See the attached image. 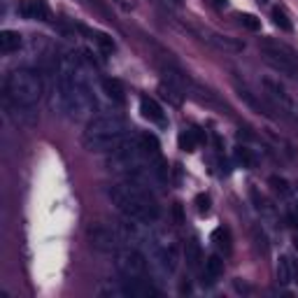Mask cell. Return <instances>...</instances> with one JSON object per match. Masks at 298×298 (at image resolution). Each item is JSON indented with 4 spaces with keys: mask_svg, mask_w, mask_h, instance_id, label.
<instances>
[{
    "mask_svg": "<svg viewBox=\"0 0 298 298\" xmlns=\"http://www.w3.org/2000/svg\"><path fill=\"white\" fill-rule=\"evenodd\" d=\"M110 201L116 205V210L124 214L126 219L138 221V224H154L161 217V207L156 198L138 182H126L110 186Z\"/></svg>",
    "mask_w": 298,
    "mask_h": 298,
    "instance_id": "6da1fadb",
    "label": "cell"
},
{
    "mask_svg": "<svg viewBox=\"0 0 298 298\" xmlns=\"http://www.w3.org/2000/svg\"><path fill=\"white\" fill-rule=\"evenodd\" d=\"M126 138V121L116 112L98 115L89 121L87 131L82 135V144L89 152H112L116 144Z\"/></svg>",
    "mask_w": 298,
    "mask_h": 298,
    "instance_id": "7a4b0ae2",
    "label": "cell"
},
{
    "mask_svg": "<svg viewBox=\"0 0 298 298\" xmlns=\"http://www.w3.org/2000/svg\"><path fill=\"white\" fill-rule=\"evenodd\" d=\"M42 96V79L35 70L19 68L5 79V98L14 110H30Z\"/></svg>",
    "mask_w": 298,
    "mask_h": 298,
    "instance_id": "3957f363",
    "label": "cell"
},
{
    "mask_svg": "<svg viewBox=\"0 0 298 298\" xmlns=\"http://www.w3.org/2000/svg\"><path fill=\"white\" fill-rule=\"evenodd\" d=\"M261 54H263V61L268 63L270 68H275L277 72L287 75V77H298V54L294 49H289L287 45L282 42H275V40H261Z\"/></svg>",
    "mask_w": 298,
    "mask_h": 298,
    "instance_id": "277c9868",
    "label": "cell"
},
{
    "mask_svg": "<svg viewBox=\"0 0 298 298\" xmlns=\"http://www.w3.org/2000/svg\"><path fill=\"white\" fill-rule=\"evenodd\" d=\"M142 147H140V138H128L126 135L121 142L116 144L115 149L107 156V165L110 170H116V173H133V170H140V156H142Z\"/></svg>",
    "mask_w": 298,
    "mask_h": 298,
    "instance_id": "5b68a950",
    "label": "cell"
},
{
    "mask_svg": "<svg viewBox=\"0 0 298 298\" xmlns=\"http://www.w3.org/2000/svg\"><path fill=\"white\" fill-rule=\"evenodd\" d=\"M115 266L119 270V275L126 279H147V259L142 256V252H138L135 247L116 250Z\"/></svg>",
    "mask_w": 298,
    "mask_h": 298,
    "instance_id": "8992f818",
    "label": "cell"
},
{
    "mask_svg": "<svg viewBox=\"0 0 298 298\" xmlns=\"http://www.w3.org/2000/svg\"><path fill=\"white\" fill-rule=\"evenodd\" d=\"M89 240L98 252H116L121 245V233L105 224H93L89 226Z\"/></svg>",
    "mask_w": 298,
    "mask_h": 298,
    "instance_id": "52a82bcc",
    "label": "cell"
},
{
    "mask_svg": "<svg viewBox=\"0 0 298 298\" xmlns=\"http://www.w3.org/2000/svg\"><path fill=\"white\" fill-rule=\"evenodd\" d=\"M263 89H266V96L275 103V105L279 107V112H294V115H298L296 112V105H294V100H291V96L287 93V89L282 87L279 82H275V79L266 77L263 82Z\"/></svg>",
    "mask_w": 298,
    "mask_h": 298,
    "instance_id": "ba28073f",
    "label": "cell"
},
{
    "mask_svg": "<svg viewBox=\"0 0 298 298\" xmlns=\"http://www.w3.org/2000/svg\"><path fill=\"white\" fill-rule=\"evenodd\" d=\"M19 14L26 19H38V21H47L49 19V7L45 0H23L19 5Z\"/></svg>",
    "mask_w": 298,
    "mask_h": 298,
    "instance_id": "9c48e42d",
    "label": "cell"
},
{
    "mask_svg": "<svg viewBox=\"0 0 298 298\" xmlns=\"http://www.w3.org/2000/svg\"><path fill=\"white\" fill-rule=\"evenodd\" d=\"M140 115L147 119V121H154V124H165V115H163V107L156 103L154 98L142 96L140 98Z\"/></svg>",
    "mask_w": 298,
    "mask_h": 298,
    "instance_id": "30bf717a",
    "label": "cell"
},
{
    "mask_svg": "<svg viewBox=\"0 0 298 298\" xmlns=\"http://www.w3.org/2000/svg\"><path fill=\"white\" fill-rule=\"evenodd\" d=\"M221 273H224V261H221V256H217V254L207 256V259H205V270H203V284H205V287L217 284V279L221 277Z\"/></svg>",
    "mask_w": 298,
    "mask_h": 298,
    "instance_id": "8fae6325",
    "label": "cell"
},
{
    "mask_svg": "<svg viewBox=\"0 0 298 298\" xmlns=\"http://www.w3.org/2000/svg\"><path fill=\"white\" fill-rule=\"evenodd\" d=\"M212 242H214V247L221 252V254H231L233 252V238H231V229L229 226H219V229H214L212 231Z\"/></svg>",
    "mask_w": 298,
    "mask_h": 298,
    "instance_id": "7c38bea8",
    "label": "cell"
},
{
    "mask_svg": "<svg viewBox=\"0 0 298 298\" xmlns=\"http://www.w3.org/2000/svg\"><path fill=\"white\" fill-rule=\"evenodd\" d=\"M103 91L107 93L110 100H115V103H124L126 100V91H124V84L115 77H105L103 79Z\"/></svg>",
    "mask_w": 298,
    "mask_h": 298,
    "instance_id": "4fadbf2b",
    "label": "cell"
},
{
    "mask_svg": "<svg viewBox=\"0 0 298 298\" xmlns=\"http://www.w3.org/2000/svg\"><path fill=\"white\" fill-rule=\"evenodd\" d=\"M21 47V35L17 30H2L0 33V51L2 54H12Z\"/></svg>",
    "mask_w": 298,
    "mask_h": 298,
    "instance_id": "5bb4252c",
    "label": "cell"
},
{
    "mask_svg": "<svg viewBox=\"0 0 298 298\" xmlns=\"http://www.w3.org/2000/svg\"><path fill=\"white\" fill-rule=\"evenodd\" d=\"M138 138H140V147H142L144 156H149V159H159L161 156V144L152 133H142Z\"/></svg>",
    "mask_w": 298,
    "mask_h": 298,
    "instance_id": "9a60e30c",
    "label": "cell"
},
{
    "mask_svg": "<svg viewBox=\"0 0 298 298\" xmlns=\"http://www.w3.org/2000/svg\"><path fill=\"white\" fill-rule=\"evenodd\" d=\"M203 140V135L196 131V128H191V131H182L180 133V138H177V142H180V149L182 152H196V144Z\"/></svg>",
    "mask_w": 298,
    "mask_h": 298,
    "instance_id": "2e32d148",
    "label": "cell"
},
{
    "mask_svg": "<svg viewBox=\"0 0 298 298\" xmlns=\"http://www.w3.org/2000/svg\"><path fill=\"white\" fill-rule=\"evenodd\" d=\"M159 259H161V266H163L168 273H175L177 261H180V256H177V247H175V245H165L163 250L159 252Z\"/></svg>",
    "mask_w": 298,
    "mask_h": 298,
    "instance_id": "e0dca14e",
    "label": "cell"
},
{
    "mask_svg": "<svg viewBox=\"0 0 298 298\" xmlns=\"http://www.w3.org/2000/svg\"><path fill=\"white\" fill-rule=\"evenodd\" d=\"M184 256H186V266L189 268H198L203 263V250H201V242L198 240H191L186 242V252H184Z\"/></svg>",
    "mask_w": 298,
    "mask_h": 298,
    "instance_id": "ac0fdd59",
    "label": "cell"
},
{
    "mask_svg": "<svg viewBox=\"0 0 298 298\" xmlns=\"http://www.w3.org/2000/svg\"><path fill=\"white\" fill-rule=\"evenodd\" d=\"M235 161H238L242 168H256V163H259L254 149L245 147V144H238V147H235Z\"/></svg>",
    "mask_w": 298,
    "mask_h": 298,
    "instance_id": "d6986e66",
    "label": "cell"
},
{
    "mask_svg": "<svg viewBox=\"0 0 298 298\" xmlns=\"http://www.w3.org/2000/svg\"><path fill=\"white\" fill-rule=\"evenodd\" d=\"M277 279L279 284H289L294 279V263L289 256H279L277 261Z\"/></svg>",
    "mask_w": 298,
    "mask_h": 298,
    "instance_id": "ffe728a7",
    "label": "cell"
},
{
    "mask_svg": "<svg viewBox=\"0 0 298 298\" xmlns=\"http://www.w3.org/2000/svg\"><path fill=\"white\" fill-rule=\"evenodd\" d=\"M238 96L242 98V100H245V103H247V105L252 107V110H256V112H259V115H268V110H266V107L261 105V100L256 96H254V93H252L250 89H242V87H238Z\"/></svg>",
    "mask_w": 298,
    "mask_h": 298,
    "instance_id": "44dd1931",
    "label": "cell"
},
{
    "mask_svg": "<svg viewBox=\"0 0 298 298\" xmlns=\"http://www.w3.org/2000/svg\"><path fill=\"white\" fill-rule=\"evenodd\" d=\"M270 17H273V23H275L279 30H284V33H291V28H294V26H291V21H289L287 12L282 10V7H273V14H270Z\"/></svg>",
    "mask_w": 298,
    "mask_h": 298,
    "instance_id": "7402d4cb",
    "label": "cell"
},
{
    "mask_svg": "<svg viewBox=\"0 0 298 298\" xmlns=\"http://www.w3.org/2000/svg\"><path fill=\"white\" fill-rule=\"evenodd\" d=\"M210 42H214L219 49H226V51H240V49H242L240 42L226 38V35H224V38H221V35H210Z\"/></svg>",
    "mask_w": 298,
    "mask_h": 298,
    "instance_id": "603a6c76",
    "label": "cell"
},
{
    "mask_svg": "<svg viewBox=\"0 0 298 298\" xmlns=\"http://www.w3.org/2000/svg\"><path fill=\"white\" fill-rule=\"evenodd\" d=\"M238 21H240V26H245L252 33L261 30V19H256L254 14H238Z\"/></svg>",
    "mask_w": 298,
    "mask_h": 298,
    "instance_id": "cb8c5ba5",
    "label": "cell"
},
{
    "mask_svg": "<svg viewBox=\"0 0 298 298\" xmlns=\"http://www.w3.org/2000/svg\"><path fill=\"white\" fill-rule=\"evenodd\" d=\"M96 45L100 47L103 54H112L115 51V40L110 35H105V33H96Z\"/></svg>",
    "mask_w": 298,
    "mask_h": 298,
    "instance_id": "d4e9b609",
    "label": "cell"
},
{
    "mask_svg": "<svg viewBox=\"0 0 298 298\" xmlns=\"http://www.w3.org/2000/svg\"><path fill=\"white\" fill-rule=\"evenodd\" d=\"M268 184L273 186V191L282 193V196H287L289 193V182L284 180V177H279V175H273V177L268 180Z\"/></svg>",
    "mask_w": 298,
    "mask_h": 298,
    "instance_id": "484cf974",
    "label": "cell"
},
{
    "mask_svg": "<svg viewBox=\"0 0 298 298\" xmlns=\"http://www.w3.org/2000/svg\"><path fill=\"white\" fill-rule=\"evenodd\" d=\"M196 210L201 212V214H207V212H210V196H207V193H198V196H196Z\"/></svg>",
    "mask_w": 298,
    "mask_h": 298,
    "instance_id": "4316f807",
    "label": "cell"
},
{
    "mask_svg": "<svg viewBox=\"0 0 298 298\" xmlns=\"http://www.w3.org/2000/svg\"><path fill=\"white\" fill-rule=\"evenodd\" d=\"M112 2H116V5H119L121 10H126V12H128V10H133V7H135V2H133V0H112Z\"/></svg>",
    "mask_w": 298,
    "mask_h": 298,
    "instance_id": "83f0119b",
    "label": "cell"
},
{
    "mask_svg": "<svg viewBox=\"0 0 298 298\" xmlns=\"http://www.w3.org/2000/svg\"><path fill=\"white\" fill-rule=\"evenodd\" d=\"M291 205H294V212H298V196L294 198V203H291Z\"/></svg>",
    "mask_w": 298,
    "mask_h": 298,
    "instance_id": "f1b7e54d",
    "label": "cell"
},
{
    "mask_svg": "<svg viewBox=\"0 0 298 298\" xmlns=\"http://www.w3.org/2000/svg\"><path fill=\"white\" fill-rule=\"evenodd\" d=\"M294 247H296V250H298V231L294 233Z\"/></svg>",
    "mask_w": 298,
    "mask_h": 298,
    "instance_id": "f546056e",
    "label": "cell"
},
{
    "mask_svg": "<svg viewBox=\"0 0 298 298\" xmlns=\"http://www.w3.org/2000/svg\"><path fill=\"white\" fill-rule=\"evenodd\" d=\"M217 2H219V5H226V0H217Z\"/></svg>",
    "mask_w": 298,
    "mask_h": 298,
    "instance_id": "4dcf8cb0",
    "label": "cell"
}]
</instances>
